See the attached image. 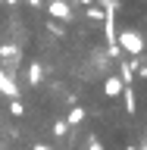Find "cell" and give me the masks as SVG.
Returning a JSON list of instances; mask_svg holds the SVG:
<instances>
[{
    "mask_svg": "<svg viewBox=\"0 0 147 150\" xmlns=\"http://www.w3.org/2000/svg\"><path fill=\"white\" fill-rule=\"evenodd\" d=\"M28 3H31V6H41V3H44V0H28Z\"/></svg>",
    "mask_w": 147,
    "mask_h": 150,
    "instance_id": "8",
    "label": "cell"
},
{
    "mask_svg": "<svg viewBox=\"0 0 147 150\" xmlns=\"http://www.w3.org/2000/svg\"><path fill=\"white\" fill-rule=\"evenodd\" d=\"M31 150H47V147H44V144H35V147H31Z\"/></svg>",
    "mask_w": 147,
    "mask_h": 150,
    "instance_id": "9",
    "label": "cell"
},
{
    "mask_svg": "<svg viewBox=\"0 0 147 150\" xmlns=\"http://www.w3.org/2000/svg\"><path fill=\"white\" fill-rule=\"evenodd\" d=\"M28 78H31V81H41V66H31V69H28Z\"/></svg>",
    "mask_w": 147,
    "mask_h": 150,
    "instance_id": "7",
    "label": "cell"
},
{
    "mask_svg": "<svg viewBox=\"0 0 147 150\" xmlns=\"http://www.w3.org/2000/svg\"><path fill=\"white\" fill-rule=\"evenodd\" d=\"M78 3H85V6H91V3H94V0H78Z\"/></svg>",
    "mask_w": 147,
    "mask_h": 150,
    "instance_id": "10",
    "label": "cell"
},
{
    "mask_svg": "<svg viewBox=\"0 0 147 150\" xmlns=\"http://www.w3.org/2000/svg\"><path fill=\"white\" fill-rule=\"evenodd\" d=\"M88 19H91V22H103V19H107V13H103V9H97L91 3V6H88Z\"/></svg>",
    "mask_w": 147,
    "mask_h": 150,
    "instance_id": "5",
    "label": "cell"
},
{
    "mask_svg": "<svg viewBox=\"0 0 147 150\" xmlns=\"http://www.w3.org/2000/svg\"><path fill=\"white\" fill-rule=\"evenodd\" d=\"M47 13H50L53 19H60V22H66V19L72 16V9H69L66 0H50V3H47Z\"/></svg>",
    "mask_w": 147,
    "mask_h": 150,
    "instance_id": "2",
    "label": "cell"
},
{
    "mask_svg": "<svg viewBox=\"0 0 147 150\" xmlns=\"http://www.w3.org/2000/svg\"><path fill=\"white\" fill-rule=\"evenodd\" d=\"M9 112H13L16 119H22V116H25V106H22V100H13V103H9Z\"/></svg>",
    "mask_w": 147,
    "mask_h": 150,
    "instance_id": "6",
    "label": "cell"
},
{
    "mask_svg": "<svg viewBox=\"0 0 147 150\" xmlns=\"http://www.w3.org/2000/svg\"><path fill=\"white\" fill-rule=\"evenodd\" d=\"M122 91H125V88H122V78H119V75H113V78L103 81V94H107V97H119Z\"/></svg>",
    "mask_w": 147,
    "mask_h": 150,
    "instance_id": "3",
    "label": "cell"
},
{
    "mask_svg": "<svg viewBox=\"0 0 147 150\" xmlns=\"http://www.w3.org/2000/svg\"><path fill=\"white\" fill-rule=\"evenodd\" d=\"M82 119H85V110L75 106V110H69V116H66V125H82Z\"/></svg>",
    "mask_w": 147,
    "mask_h": 150,
    "instance_id": "4",
    "label": "cell"
},
{
    "mask_svg": "<svg viewBox=\"0 0 147 150\" xmlns=\"http://www.w3.org/2000/svg\"><path fill=\"white\" fill-rule=\"evenodd\" d=\"M119 44L129 50L131 56H138L141 50H144V41H141V35L138 31H129V28H122V35H119Z\"/></svg>",
    "mask_w": 147,
    "mask_h": 150,
    "instance_id": "1",
    "label": "cell"
},
{
    "mask_svg": "<svg viewBox=\"0 0 147 150\" xmlns=\"http://www.w3.org/2000/svg\"><path fill=\"white\" fill-rule=\"evenodd\" d=\"M125 150H135V147H125Z\"/></svg>",
    "mask_w": 147,
    "mask_h": 150,
    "instance_id": "13",
    "label": "cell"
},
{
    "mask_svg": "<svg viewBox=\"0 0 147 150\" xmlns=\"http://www.w3.org/2000/svg\"><path fill=\"white\" fill-rule=\"evenodd\" d=\"M6 3H16V0H6Z\"/></svg>",
    "mask_w": 147,
    "mask_h": 150,
    "instance_id": "12",
    "label": "cell"
},
{
    "mask_svg": "<svg viewBox=\"0 0 147 150\" xmlns=\"http://www.w3.org/2000/svg\"><path fill=\"white\" fill-rule=\"evenodd\" d=\"M3 78H6V75H3V69H0V81H3Z\"/></svg>",
    "mask_w": 147,
    "mask_h": 150,
    "instance_id": "11",
    "label": "cell"
}]
</instances>
